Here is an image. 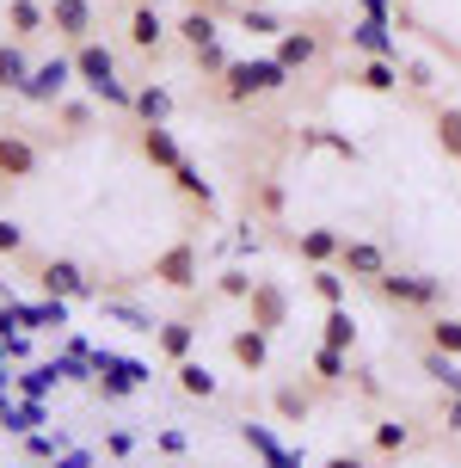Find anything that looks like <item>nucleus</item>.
I'll use <instances>...</instances> for the list:
<instances>
[{"mask_svg": "<svg viewBox=\"0 0 461 468\" xmlns=\"http://www.w3.org/2000/svg\"><path fill=\"white\" fill-rule=\"evenodd\" d=\"M74 74H80V87H87L99 105H117V112H136V87L130 80H117V56L99 37H87V44H74Z\"/></svg>", "mask_w": 461, "mask_h": 468, "instance_id": "obj_1", "label": "nucleus"}, {"mask_svg": "<svg viewBox=\"0 0 461 468\" xmlns=\"http://www.w3.org/2000/svg\"><path fill=\"white\" fill-rule=\"evenodd\" d=\"M283 87H289V69H283L277 56H246V62H228V74H222V99H228V105L283 93Z\"/></svg>", "mask_w": 461, "mask_h": 468, "instance_id": "obj_2", "label": "nucleus"}, {"mask_svg": "<svg viewBox=\"0 0 461 468\" xmlns=\"http://www.w3.org/2000/svg\"><path fill=\"white\" fill-rule=\"evenodd\" d=\"M148 364L141 357H117V351H92V395L99 400H130L148 382Z\"/></svg>", "mask_w": 461, "mask_h": 468, "instance_id": "obj_3", "label": "nucleus"}, {"mask_svg": "<svg viewBox=\"0 0 461 468\" xmlns=\"http://www.w3.org/2000/svg\"><path fill=\"white\" fill-rule=\"evenodd\" d=\"M375 296L393 303V308H437L443 278H424V271H382V278H375Z\"/></svg>", "mask_w": 461, "mask_h": 468, "instance_id": "obj_4", "label": "nucleus"}, {"mask_svg": "<svg viewBox=\"0 0 461 468\" xmlns=\"http://www.w3.org/2000/svg\"><path fill=\"white\" fill-rule=\"evenodd\" d=\"M74 80H80V74H74V56H49V62H37V69H31V80H25V105H62V93H68Z\"/></svg>", "mask_w": 461, "mask_h": 468, "instance_id": "obj_5", "label": "nucleus"}, {"mask_svg": "<svg viewBox=\"0 0 461 468\" xmlns=\"http://www.w3.org/2000/svg\"><path fill=\"white\" fill-rule=\"evenodd\" d=\"M148 278L166 283V290H197V278H204V265H197V240H173V247L148 265Z\"/></svg>", "mask_w": 461, "mask_h": 468, "instance_id": "obj_6", "label": "nucleus"}, {"mask_svg": "<svg viewBox=\"0 0 461 468\" xmlns=\"http://www.w3.org/2000/svg\"><path fill=\"white\" fill-rule=\"evenodd\" d=\"M37 166H44L37 142L25 136V130H0V186H25Z\"/></svg>", "mask_w": 461, "mask_h": 468, "instance_id": "obj_7", "label": "nucleus"}, {"mask_svg": "<svg viewBox=\"0 0 461 468\" xmlns=\"http://www.w3.org/2000/svg\"><path fill=\"white\" fill-rule=\"evenodd\" d=\"M246 321H253V327H265V333L289 327V290H283V283H271V278H258L253 296H246Z\"/></svg>", "mask_w": 461, "mask_h": 468, "instance_id": "obj_8", "label": "nucleus"}, {"mask_svg": "<svg viewBox=\"0 0 461 468\" xmlns=\"http://www.w3.org/2000/svg\"><path fill=\"white\" fill-rule=\"evenodd\" d=\"M37 283H44V296H68V303H92V283H87V271H80L74 259H44V265H37Z\"/></svg>", "mask_w": 461, "mask_h": 468, "instance_id": "obj_9", "label": "nucleus"}, {"mask_svg": "<svg viewBox=\"0 0 461 468\" xmlns=\"http://www.w3.org/2000/svg\"><path fill=\"white\" fill-rule=\"evenodd\" d=\"M228 351H234V364H240L246 376H265V364H271V333L246 321V327L228 333Z\"/></svg>", "mask_w": 461, "mask_h": 468, "instance_id": "obj_10", "label": "nucleus"}, {"mask_svg": "<svg viewBox=\"0 0 461 468\" xmlns=\"http://www.w3.org/2000/svg\"><path fill=\"white\" fill-rule=\"evenodd\" d=\"M49 31L62 44H87L92 37V0H49Z\"/></svg>", "mask_w": 461, "mask_h": 468, "instance_id": "obj_11", "label": "nucleus"}, {"mask_svg": "<svg viewBox=\"0 0 461 468\" xmlns=\"http://www.w3.org/2000/svg\"><path fill=\"white\" fill-rule=\"evenodd\" d=\"M240 444L253 450L265 468H301V450H283V444H277V431H271V425H258V420L240 425Z\"/></svg>", "mask_w": 461, "mask_h": 468, "instance_id": "obj_12", "label": "nucleus"}, {"mask_svg": "<svg viewBox=\"0 0 461 468\" xmlns=\"http://www.w3.org/2000/svg\"><path fill=\"white\" fill-rule=\"evenodd\" d=\"M339 271L357 283H375L382 271H388V253L375 247V240H345V253H339Z\"/></svg>", "mask_w": 461, "mask_h": 468, "instance_id": "obj_13", "label": "nucleus"}, {"mask_svg": "<svg viewBox=\"0 0 461 468\" xmlns=\"http://www.w3.org/2000/svg\"><path fill=\"white\" fill-rule=\"evenodd\" d=\"M289 247H296L301 265H332V259L345 253V234H339V229H301Z\"/></svg>", "mask_w": 461, "mask_h": 468, "instance_id": "obj_14", "label": "nucleus"}, {"mask_svg": "<svg viewBox=\"0 0 461 468\" xmlns=\"http://www.w3.org/2000/svg\"><path fill=\"white\" fill-rule=\"evenodd\" d=\"M351 44L363 49V56H388V62H400V37H393V25L388 19H357L351 25Z\"/></svg>", "mask_w": 461, "mask_h": 468, "instance_id": "obj_15", "label": "nucleus"}, {"mask_svg": "<svg viewBox=\"0 0 461 468\" xmlns=\"http://www.w3.org/2000/svg\"><path fill=\"white\" fill-rule=\"evenodd\" d=\"M130 44L141 49V56H154V49L166 44V19L154 0H136V13H130Z\"/></svg>", "mask_w": 461, "mask_h": 468, "instance_id": "obj_16", "label": "nucleus"}, {"mask_svg": "<svg viewBox=\"0 0 461 468\" xmlns=\"http://www.w3.org/2000/svg\"><path fill=\"white\" fill-rule=\"evenodd\" d=\"M37 425H44V400H13V395H0V431H6V438H31V431H37Z\"/></svg>", "mask_w": 461, "mask_h": 468, "instance_id": "obj_17", "label": "nucleus"}, {"mask_svg": "<svg viewBox=\"0 0 461 468\" xmlns=\"http://www.w3.org/2000/svg\"><path fill=\"white\" fill-rule=\"evenodd\" d=\"M271 56H277V62H283L289 74H301L308 62H314V56H320V37H314V31H301V25H289V31L277 37V49H271Z\"/></svg>", "mask_w": 461, "mask_h": 468, "instance_id": "obj_18", "label": "nucleus"}, {"mask_svg": "<svg viewBox=\"0 0 461 468\" xmlns=\"http://www.w3.org/2000/svg\"><path fill=\"white\" fill-rule=\"evenodd\" d=\"M141 161H148V166H166V173H173V166L184 161L179 136H173L166 123H141Z\"/></svg>", "mask_w": 461, "mask_h": 468, "instance_id": "obj_19", "label": "nucleus"}, {"mask_svg": "<svg viewBox=\"0 0 461 468\" xmlns=\"http://www.w3.org/2000/svg\"><path fill=\"white\" fill-rule=\"evenodd\" d=\"M68 376H62V357H49V364H25V376H13V395L25 400H44L49 388H62Z\"/></svg>", "mask_w": 461, "mask_h": 468, "instance_id": "obj_20", "label": "nucleus"}, {"mask_svg": "<svg viewBox=\"0 0 461 468\" xmlns=\"http://www.w3.org/2000/svg\"><path fill=\"white\" fill-rule=\"evenodd\" d=\"M37 31H49V6L44 0H6V37H37Z\"/></svg>", "mask_w": 461, "mask_h": 468, "instance_id": "obj_21", "label": "nucleus"}, {"mask_svg": "<svg viewBox=\"0 0 461 468\" xmlns=\"http://www.w3.org/2000/svg\"><path fill=\"white\" fill-rule=\"evenodd\" d=\"M154 346H161V357H166V364H184V357L197 351V321H161Z\"/></svg>", "mask_w": 461, "mask_h": 468, "instance_id": "obj_22", "label": "nucleus"}, {"mask_svg": "<svg viewBox=\"0 0 461 468\" xmlns=\"http://www.w3.org/2000/svg\"><path fill=\"white\" fill-rule=\"evenodd\" d=\"M351 80L363 87V93H400L406 80H400V62H388V56H369L363 69H351Z\"/></svg>", "mask_w": 461, "mask_h": 468, "instance_id": "obj_23", "label": "nucleus"}, {"mask_svg": "<svg viewBox=\"0 0 461 468\" xmlns=\"http://www.w3.org/2000/svg\"><path fill=\"white\" fill-rule=\"evenodd\" d=\"M31 69H37V62L19 49V37H6V44H0V93H25Z\"/></svg>", "mask_w": 461, "mask_h": 468, "instance_id": "obj_24", "label": "nucleus"}, {"mask_svg": "<svg viewBox=\"0 0 461 468\" xmlns=\"http://www.w3.org/2000/svg\"><path fill=\"white\" fill-rule=\"evenodd\" d=\"M173 376H179V395L184 400H215V388H222V382H215V370H209V364H197V357L173 364Z\"/></svg>", "mask_w": 461, "mask_h": 468, "instance_id": "obj_25", "label": "nucleus"}, {"mask_svg": "<svg viewBox=\"0 0 461 468\" xmlns=\"http://www.w3.org/2000/svg\"><path fill=\"white\" fill-rule=\"evenodd\" d=\"M99 308H105V321H117V327L141 333V339H154V333H161V321H154L148 308H136V303H117V296H99Z\"/></svg>", "mask_w": 461, "mask_h": 468, "instance_id": "obj_26", "label": "nucleus"}, {"mask_svg": "<svg viewBox=\"0 0 461 468\" xmlns=\"http://www.w3.org/2000/svg\"><path fill=\"white\" fill-rule=\"evenodd\" d=\"M179 37L191 49H204V44H215V37H222V31H215V6H209V0H197V6L179 19Z\"/></svg>", "mask_w": 461, "mask_h": 468, "instance_id": "obj_27", "label": "nucleus"}, {"mask_svg": "<svg viewBox=\"0 0 461 468\" xmlns=\"http://www.w3.org/2000/svg\"><path fill=\"white\" fill-rule=\"evenodd\" d=\"M308 290H314L326 308H339V303L351 296V278L339 271V265H314V271H308Z\"/></svg>", "mask_w": 461, "mask_h": 468, "instance_id": "obj_28", "label": "nucleus"}, {"mask_svg": "<svg viewBox=\"0 0 461 468\" xmlns=\"http://www.w3.org/2000/svg\"><path fill=\"white\" fill-rule=\"evenodd\" d=\"M173 186H179L184 197H191V204H204V210H215V186L204 179V166H197V161H179V166H173Z\"/></svg>", "mask_w": 461, "mask_h": 468, "instance_id": "obj_29", "label": "nucleus"}, {"mask_svg": "<svg viewBox=\"0 0 461 468\" xmlns=\"http://www.w3.org/2000/svg\"><path fill=\"white\" fill-rule=\"evenodd\" d=\"M234 19H240V31H253V37H271V44L283 37V31H289V25L277 19L271 6H234Z\"/></svg>", "mask_w": 461, "mask_h": 468, "instance_id": "obj_30", "label": "nucleus"}, {"mask_svg": "<svg viewBox=\"0 0 461 468\" xmlns=\"http://www.w3.org/2000/svg\"><path fill=\"white\" fill-rule=\"evenodd\" d=\"M320 339H326V346H339V351H351V346H357V314H351L345 303H339V308H326Z\"/></svg>", "mask_w": 461, "mask_h": 468, "instance_id": "obj_31", "label": "nucleus"}, {"mask_svg": "<svg viewBox=\"0 0 461 468\" xmlns=\"http://www.w3.org/2000/svg\"><path fill=\"white\" fill-rule=\"evenodd\" d=\"M136 117H141V123H166V117H173V93H166V87H154V80H148V87H136Z\"/></svg>", "mask_w": 461, "mask_h": 468, "instance_id": "obj_32", "label": "nucleus"}, {"mask_svg": "<svg viewBox=\"0 0 461 468\" xmlns=\"http://www.w3.org/2000/svg\"><path fill=\"white\" fill-rule=\"evenodd\" d=\"M437 148L461 161V105H437Z\"/></svg>", "mask_w": 461, "mask_h": 468, "instance_id": "obj_33", "label": "nucleus"}, {"mask_svg": "<svg viewBox=\"0 0 461 468\" xmlns=\"http://www.w3.org/2000/svg\"><path fill=\"white\" fill-rule=\"evenodd\" d=\"M345 370H351V351H339V346H314V376L320 382H345Z\"/></svg>", "mask_w": 461, "mask_h": 468, "instance_id": "obj_34", "label": "nucleus"}, {"mask_svg": "<svg viewBox=\"0 0 461 468\" xmlns=\"http://www.w3.org/2000/svg\"><path fill=\"white\" fill-rule=\"evenodd\" d=\"M253 271H246V265H228V271H222V278H215V296H222V303H246V296H253Z\"/></svg>", "mask_w": 461, "mask_h": 468, "instance_id": "obj_35", "label": "nucleus"}, {"mask_svg": "<svg viewBox=\"0 0 461 468\" xmlns=\"http://www.w3.org/2000/svg\"><path fill=\"white\" fill-rule=\"evenodd\" d=\"M369 444H375V456H400V450L413 444V431H406L400 420H382L375 431H369Z\"/></svg>", "mask_w": 461, "mask_h": 468, "instance_id": "obj_36", "label": "nucleus"}, {"mask_svg": "<svg viewBox=\"0 0 461 468\" xmlns=\"http://www.w3.org/2000/svg\"><path fill=\"white\" fill-rule=\"evenodd\" d=\"M301 142L308 148H326V154H339V161H363V148L351 136H332V130H301Z\"/></svg>", "mask_w": 461, "mask_h": 468, "instance_id": "obj_37", "label": "nucleus"}, {"mask_svg": "<svg viewBox=\"0 0 461 468\" xmlns=\"http://www.w3.org/2000/svg\"><path fill=\"white\" fill-rule=\"evenodd\" d=\"M62 450H68L62 431H31V438H25V456H31V463H56Z\"/></svg>", "mask_w": 461, "mask_h": 468, "instance_id": "obj_38", "label": "nucleus"}, {"mask_svg": "<svg viewBox=\"0 0 461 468\" xmlns=\"http://www.w3.org/2000/svg\"><path fill=\"white\" fill-rule=\"evenodd\" d=\"M431 346L449 351V357H461V321H449V314H443V321H431Z\"/></svg>", "mask_w": 461, "mask_h": 468, "instance_id": "obj_39", "label": "nucleus"}, {"mask_svg": "<svg viewBox=\"0 0 461 468\" xmlns=\"http://www.w3.org/2000/svg\"><path fill=\"white\" fill-rule=\"evenodd\" d=\"M191 56H197V69L215 74V80H222V74H228V62H234V56H228L222 44H204V49H191Z\"/></svg>", "mask_w": 461, "mask_h": 468, "instance_id": "obj_40", "label": "nucleus"}, {"mask_svg": "<svg viewBox=\"0 0 461 468\" xmlns=\"http://www.w3.org/2000/svg\"><path fill=\"white\" fill-rule=\"evenodd\" d=\"M277 413L283 420H308V395L301 388H277Z\"/></svg>", "mask_w": 461, "mask_h": 468, "instance_id": "obj_41", "label": "nucleus"}, {"mask_svg": "<svg viewBox=\"0 0 461 468\" xmlns=\"http://www.w3.org/2000/svg\"><path fill=\"white\" fill-rule=\"evenodd\" d=\"M154 450H161V456H184V450H191V438H184L179 425H166V431H154Z\"/></svg>", "mask_w": 461, "mask_h": 468, "instance_id": "obj_42", "label": "nucleus"}, {"mask_svg": "<svg viewBox=\"0 0 461 468\" xmlns=\"http://www.w3.org/2000/svg\"><path fill=\"white\" fill-rule=\"evenodd\" d=\"M105 456H117V463H123V456H136V431H123V425L105 431Z\"/></svg>", "mask_w": 461, "mask_h": 468, "instance_id": "obj_43", "label": "nucleus"}, {"mask_svg": "<svg viewBox=\"0 0 461 468\" xmlns=\"http://www.w3.org/2000/svg\"><path fill=\"white\" fill-rule=\"evenodd\" d=\"M406 87H413V93H431V87H437V74H431V62H406Z\"/></svg>", "mask_w": 461, "mask_h": 468, "instance_id": "obj_44", "label": "nucleus"}, {"mask_svg": "<svg viewBox=\"0 0 461 468\" xmlns=\"http://www.w3.org/2000/svg\"><path fill=\"white\" fill-rule=\"evenodd\" d=\"M13 253H25V229L0 216V259H13Z\"/></svg>", "mask_w": 461, "mask_h": 468, "instance_id": "obj_45", "label": "nucleus"}, {"mask_svg": "<svg viewBox=\"0 0 461 468\" xmlns=\"http://www.w3.org/2000/svg\"><path fill=\"white\" fill-rule=\"evenodd\" d=\"M6 351H13V364H31V339H25L19 327H13V339H6Z\"/></svg>", "mask_w": 461, "mask_h": 468, "instance_id": "obj_46", "label": "nucleus"}, {"mask_svg": "<svg viewBox=\"0 0 461 468\" xmlns=\"http://www.w3.org/2000/svg\"><path fill=\"white\" fill-rule=\"evenodd\" d=\"M56 468H92V456H87V450H62V456H56Z\"/></svg>", "mask_w": 461, "mask_h": 468, "instance_id": "obj_47", "label": "nucleus"}, {"mask_svg": "<svg viewBox=\"0 0 461 468\" xmlns=\"http://www.w3.org/2000/svg\"><path fill=\"white\" fill-rule=\"evenodd\" d=\"M388 6L393 0H357V13H369V19H388Z\"/></svg>", "mask_w": 461, "mask_h": 468, "instance_id": "obj_48", "label": "nucleus"}, {"mask_svg": "<svg viewBox=\"0 0 461 468\" xmlns=\"http://www.w3.org/2000/svg\"><path fill=\"white\" fill-rule=\"evenodd\" d=\"M320 468H369V463H363V456H345V450H339V456H326Z\"/></svg>", "mask_w": 461, "mask_h": 468, "instance_id": "obj_49", "label": "nucleus"}, {"mask_svg": "<svg viewBox=\"0 0 461 468\" xmlns=\"http://www.w3.org/2000/svg\"><path fill=\"white\" fill-rule=\"evenodd\" d=\"M443 420H449V431H461V395H449V413Z\"/></svg>", "mask_w": 461, "mask_h": 468, "instance_id": "obj_50", "label": "nucleus"}, {"mask_svg": "<svg viewBox=\"0 0 461 468\" xmlns=\"http://www.w3.org/2000/svg\"><path fill=\"white\" fill-rule=\"evenodd\" d=\"M0 395H13V376H6V364H0Z\"/></svg>", "mask_w": 461, "mask_h": 468, "instance_id": "obj_51", "label": "nucleus"}, {"mask_svg": "<svg viewBox=\"0 0 461 468\" xmlns=\"http://www.w3.org/2000/svg\"><path fill=\"white\" fill-rule=\"evenodd\" d=\"M240 6H271V0H240Z\"/></svg>", "mask_w": 461, "mask_h": 468, "instance_id": "obj_52", "label": "nucleus"}, {"mask_svg": "<svg viewBox=\"0 0 461 468\" xmlns=\"http://www.w3.org/2000/svg\"><path fill=\"white\" fill-rule=\"evenodd\" d=\"M19 468H44V463H19Z\"/></svg>", "mask_w": 461, "mask_h": 468, "instance_id": "obj_53", "label": "nucleus"}]
</instances>
